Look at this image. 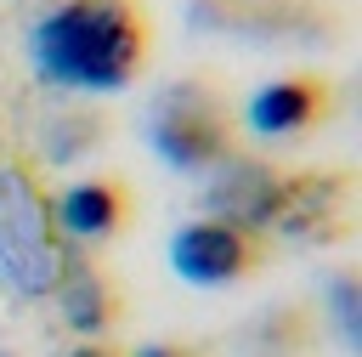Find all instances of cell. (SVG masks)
<instances>
[{
    "label": "cell",
    "mask_w": 362,
    "mask_h": 357,
    "mask_svg": "<svg viewBox=\"0 0 362 357\" xmlns=\"http://www.w3.org/2000/svg\"><path fill=\"white\" fill-rule=\"evenodd\" d=\"M28 62L51 91L113 96L130 91L153 62L147 0H57L28 28Z\"/></svg>",
    "instance_id": "obj_1"
},
{
    "label": "cell",
    "mask_w": 362,
    "mask_h": 357,
    "mask_svg": "<svg viewBox=\"0 0 362 357\" xmlns=\"http://www.w3.org/2000/svg\"><path fill=\"white\" fill-rule=\"evenodd\" d=\"M141 136L164 170L198 176V181L209 170H221L232 153H243L238 102L215 74H181V79L158 85L141 113Z\"/></svg>",
    "instance_id": "obj_2"
},
{
    "label": "cell",
    "mask_w": 362,
    "mask_h": 357,
    "mask_svg": "<svg viewBox=\"0 0 362 357\" xmlns=\"http://www.w3.org/2000/svg\"><path fill=\"white\" fill-rule=\"evenodd\" d=\"M68 238L57 227L51 193L23 159H0V289L17 300H51L62 266H68Z\"/></svg>",
    "instance_id": "obj_3"
},
{
    "label": "cell",
    "mask_w": 362,
    "mask_h": 357,
    "mask_svg": "<svg viewBox=\"0 0 362 357\" xmlns=\"http://www.w3.org/2000/svg\"><path fill=\"white\" fill-rule=\"evenodd\" d=\"M187 23L204 40L255 51H334L345 40L339 0H187Z\"/></svg>",
    "instance_id": "obj_4"
},
{
    "label": "cell",
    "mask_w": 362,
    "mask_h": 357,
    "mask_svg": "<svg viewBox=\"0 0 362 357\" xmlns=\"http://www.w3.org/2000/svg\"><path fill=\"white\" fill-rule=\"evenodd\" d=\"M356 215H362L356 170H345V164L283 170L266 238L272 244H294V249H339V244L356 238Z\"/></svg>",
    "instance_id": "obj_5"
},
{
    "label": "cell",
    "mask_w": 362,
    "mask_h": 357,
    "mask_svg": "<svg viewBox=\"0 0 362 357\" xmlns=\"http://www.w3.org/2000/svg\"><path fill=\"white\" fill-rule=\"evenodd\" d=\"M272 238L243 227V221H221V215H192L170 232V272L192 289H238L255 272H266L272 261Z\"/></svg>",
    "instance_id": "obj_6"
},
{
    "label": "cell",
    "mask_w": 362,
    "mask_h": 357,
    "mask_svg": "<svg viewBox=\"0 0 362 357\" xmlns=\"http://www.w3.org/2000/svg\"><path fill=\"white\" fill-rule=\"evenodd\" d=\"M339 113V85L322 68H288L266 85H255L238 108V125L260 142H300L311 130H322Z\"/></svg>",
    "instance_id": "obj_7"
},
{
    "label": "cell",
    "mask_w": 362,
    "mask_h": 357,
    "mask_svg": "<svg viewBox=\"0 0 362 357\" xmlns=\"http://www.w3.org/2000/svg\"><path fill=\"white\" fill-rule=\"evenodd\" d=\"M51 210H57V227L68 244L96 249V244L119 238L124 221L136 215V187L113 170H90V176H74L62 193H51Z\"/></svg>",
    "instance_id": "obj_8"
},
{
    "label": "cell",
    "mask_w": 362,
    "mask_h": 357,
    "mask_svg": "<svg viewBox=\"0 0 362 357\" xmlns=\"http://www.w3.org/2000/svg\"><path fill=\"white\" fill-rule=\"evenodd\" d=\"M51 300H57V312H62L74 340H107L119 329V312H124L119 278L107 272V261L96 249H79V244L68 249V266H62Z\"/></svg>",
    "instance_id": "obj_9"
},
{
    "label": "cell",
    "mask_w": 362,
    "mask_h": 357,
    "mask_svg": "<svg viewBox=\"0 0 362 357\" xmlns=\"http://www.w3.org/2000/svg\"><path fill=\"white\" fill-rule=\"evenodd\" d=\"M277 187H283V164L260 159V153H232L221 170L204 176V215H221V221H243L255 232L272 227V210H277Z\"/></svg>",
    "instance_id": "obj_10"
},
{
    "label": "cell",
    "mask_w": 362,
    "mask_h": 357,
    "mask_svg": "<svg viewBox=\"0 0 362 357\" xmlns=\"http://www.w3.org/2000/svg\"><path fill=\"white\" fill-rule=\"evenodd\" d=\"M317 340H322V317L305 300H277L232 334L238 357H311Z\"/></svg>",
    "instance_id": "obj_11"
},
{
    "label": "cell",
    "mask_w": 362,
    "mask_h": 357,
    "mask_svg": "<svg viewBox=\"0 0 362 357\" xmlns=\"http://www.w3.org/2000/svg\"><path fill=\"white\" fill-rule=\"evenodd\" d=\"M317 317L334 329V340H339L351 357L362 351V272H356L351 261L322 278V289H317Z\"/></svg>",
    "instance_id": "obj_12"
},
{
    "label": "cell",
    "mask_w": 362,
    "mask_h": 357,
    "mask_svg": "<svg viewBox=\"0 0 362 357\" xmlns=\"http://www.w3.org/2000/svg\"><path fill=\"white\" fill-rule=\"evenodd\" d=\"M124 357H209V351H198V346H187V340H141V346L124 351Z\"/></svg>",
    "instance_id": "obj_13"
},
{
    "label": "cell",
    "mask_w": 362,
    "mask_h": 357,
    "mask_svg": "<svg viewBox=\"0 0 362 357\" xmlns=\"http://www.w3.org/2000/svg\"><path fill=\"white\" fill-rule=\"evenodd\" d=\"M62 357H124V346H113V340H74Z\"/></svg>",
    "instance_id": "obj_14"
}]
</instances>
